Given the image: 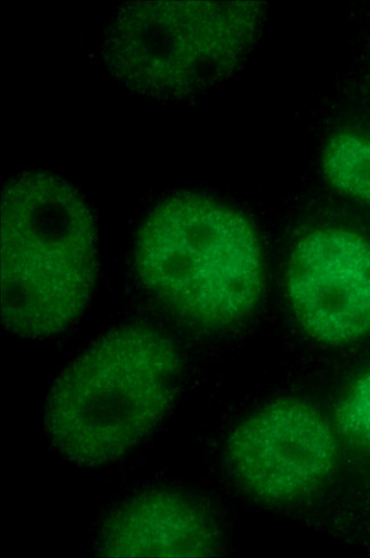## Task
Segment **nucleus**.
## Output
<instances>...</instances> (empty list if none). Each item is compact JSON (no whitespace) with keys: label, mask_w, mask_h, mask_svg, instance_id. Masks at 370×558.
<instances>
[{"label":"nucleus","mask_w":370,"mask_h":558,"mask_svg":"<svg viewBox=\"0 0 370 558\" xmlns=\"http://www.w3.org/2000/svg\"><path fill=\"white\" fill-rule=\"evenodd\" d=\"M338 423L353 438L370 444V373L360 378L343 400Z\"/></svg>","instance_id":"nucleus-9"},{"label":"nucleus","mask_w":370,"mask_h":558,"mask_svg":"<svg viewBox=\"0 0 370 558\" xmlns=\"http://www.w3.org/2000/svg\"><path fill=\"white\" fill-rule=\"evenodd\" d=\"M287 296L320 342L343 344L370 331V246L343 230L313 232L293 252Z\"/></svg>","instance_id":"nucleus-6"},{"label":"nucleus","mask_w":370,"mask_h":558,"mask_svg":"<svg viewBox=\"0 0 370 558\" xmlns=\"http://www.w3.org/2000/svg\"><path fill=\"white\" fill-rule=\"evenodd\" d=\"M333 432L300 401L271 403L246 418L227 446L230 468L252 496L267 501L299 497L332 471Z\"/></svg>","instance_id":"nucleus-5"},{"label":"nucleus","mask_w":370,"mask_h":558,"mask_svg":"<svg viewBox=\"0 0 370 558\" xmlns=\"http://www.w3.org/2000/svg\"><path fill=\"white\" fill-rule=\"evenodd\" d=\"M135 269L148 293L205 328L242 322L263 289L261 248L251 222L200 194H177L146 216L136 239Z\"/></svg>","instance_id":"nucleus-3"},{"label":"nucleus","mask_w":370,"mask_h":558,"mask_svg":"<svg viewBox=\"0 0 370 558\" xmlns=\"http://www.w3.org/2000/svg\"><path fill=\"white\" fill-rule=\"evenodd\" d=\"M180 376L178 351L165 335L143 325L114 329L55 383L46 411L49 438L73 463H112L158 426Z\"/></svg>","instance_id":"nucleus-1"},{"label":"nucleus","mask_w":370,"mask_h":558,"mask_svg":"<svg viewBox=\"0 0 370 558\" xmlns=\"http://www.w3.org/2000/svg\"><path fill=\"white\" fill-rule=\"evenodd\" d=\"M97 276L94 215L78 190L21 174L2 197V318L24 337L62 332L86 308Z\"/></svg>","instance_id":"nucleus-2"},{"label":"nucleus","mask_w":370,"mask_h":558,"mask_svg":"<svg viewBox=\"0 0 370 558\" xmlns=\"http://www.w3.org/2000/svg\"><path fill=\"white\" fill-rule=\"evenodd\" d=\"M324 169L335 187L370 204V138L335 137L326 149Z\"/></svg>","instance_id":"nucleus-8"},{"label":"nucleus","mask_w":370,"mask_h":558,"mask_svg":"<svg viewBox=\"0 0 370 558\" xmlns=\"http://www.w3.org/2000/svg\"><path fill=\"white\" fill-rule=\"evenodd\" d=\"M260 24L255 3L133 2L112 19L102 62L139 96L188 100L234 74Z\"/></svg>","instance_id":"nucleus-4"},{"label":"nucleus","mask_w":370,"mask_h":558,"mask_svg":"<svg viewBox=\"0 0 370 558\" xmlns=\"http://www.w3.org/2000/svg\"><path fill=\"white\" fill-rule=\"evenodd\" d=\"M98 545L106 557H211L220 551L221 538L199 502L180 493L157 490L118 508Z\"/></svg>","instance_id":"nucleus-7"}]
</instances>
